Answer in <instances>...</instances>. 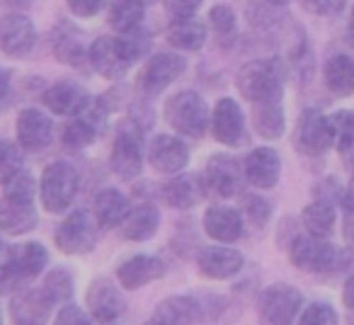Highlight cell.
<instances>
[{
	"label": "cell",
	"instance_id": "6da1fadb",
	"mask_svg": "<svg viewBox=\"0 0 354 325\" xmlns=\"http://www.w3.org/2000/svg\"><path fill=\"white\" fill-rule=\"evenodd\" d=\"M37 226L35 180L27 173H17L6 183L0 197V228L10 236L30 233Z\"/></svg>",
	"mask_w": 354,
	"mask_h": 325
},
{
	"label": "cell",
	"instance_id": "7a4b0ae2",
	"mask_svg": "<svg viewBox=\"0 0 354 325\" xmlns=\"http://www.w3.org/2000/svg\"><path fill=\"white\" fill-rule=\"evenodd\" d=\"M138 56H141V46L131 39V35L97 37L88 51L90 64L107 80L124 78L129 73V68L138 61Z\"/></svg>",
	"mask_w": 354,
	"mask_h": 325
},
{
	"label": "cell",
	"instance_id": "3957f363",
	"mask_svg": "<svg viewBox=\"0 0 354 325\" xmlns=\"http://www.w3.org/2000/svg\"><path fill=\"white\" fill-rule=\"evenodd\" d=\"M236 88L248 102H272L281 100L284 73L277 59H257L245 64L236 75Z\"/></svg>",
	"mask_w": 354,
	"mask_h": 325
},
{
	"label": "cell",
	"instance_id": "277c9868",
	"mask_svg": "<svg viewBox=\"0 0 354 325\" xmlns=\"http://www.w3.org/2000/svg\"><path fill=\"white\" fill-rule=\"evenodd\" d=\"M165 119L175 131L185 136H204L209 124V109L207 102L194 90H183V93L172 95L165 104Z\"/></svg>",
	"mask_w": 354,
	"mask_h": 325
},
{
	"label": "cell",
	"instance_id": "5b68a950",
	"mask_svg": "<svg viewBox=\"0 0 354 325\" xmlns=\"http://www.w3.org/2000/svg\"><path fill=\"white\" fill-rule=\"evenodd\" d=\"M41 204L46 212L61 214L73 204L78 194V173L71 168L68 162H51L41 175Z\"/></svg>",
	"mask_w": 354,
	"mask_h": 325
},
{
	"label": "cell",
	"instance_id": "8992f818",
	"mask_svg": "<svg viewBox=\"0 0 354 325\" xmlns=\"http://www.w3.org/2000/svg\"><path fill=\"white\" fill-rule=\"evenodd\" d=\"M185 73V59L180 54H156L148 59L136 78V85L143 95H158L170 88Z\"/></svg>",
	"mask_w": 354,
	"mask_h": 325
},
{
	"label": "cell",
	"instance_id": "52a82bcc",
	"mask_svg": "<svg viewBox=\"0 0 354 325\" xmlns=\"http://www.w3.org/2000/svg\"><path fill=\"white\" fill-rule=\"evenodd\" d=\"M291 262L301 270L308 272H333L339 267V252L330 243H323L320 238H296L289 248Z\"/></svg>",
	"mask_w": 354,
	"mask_h": 325
},
{
	"label": "cell",
	"instance_id": "ba28073f",
	"mask_svg": "<svg viewBox=\"0 0 354 325\" xmlns=\"http://www.w3.org/2000/svg\"><path fill=\"white\" fill-rule=\"evenodd\" d=\"M54 241L59 245V250L66 252V255H83V252H90L95 248L97 233H95V226L88 214L73 212L56 228Z\"/></svg>",
	"mask_w": 354,
	"mask_h": 325
},
{
	"label": "cell",
	"instance_id": "9c48e42d",
	"mask_svg": "<svg viewBox=\"0 0 354 325\" xmlns=\"http://www.w3.org/2000/svg\"><path fill=\"white\" fill-rule=\"evenodd\" d=\"M299 308L301 294L289 284H274L260 296V315L265 323H291Z\"/></svg>",
	"mask_w": 354,
	"mask_h": 325
},
{
	"label": "cell",
	"instance_id": "30bf717a",
	"mask_svg": "<svg viewBox=\"0 0 354 325\" xmlns=\"http://www.w3.org/2000/svg\"><path fill=\"white\" fill-rule=\"evenodd\" d=\"M35 25L22 12H10L0 17V51L8 56H27L35 49Z\"/></svg>",
	"mask_w": 354,
	"mask_h": 325
},
{
	"label": "cell",
	"instance_id": "8fae6325",
	"mask_svg": "<svg viewBox=\"0 0 354 325\" xmlns=\"http://www.w3.org/2000/svg\"><path fill=\"white\" fill-rule=\"evenodd\" d=\"M15 129H17V143L20 148L25 151H44L46 146L51 143V136H54V124L51 119L46 117L41 109H22L17 114V122H15Z\"/></svg>",
	"mask_w": 354,
	"mask_h": 325
},
{
	"label": "cell",
	"instance_id": "7c38bea8",
	"mask_svg": "<svg viewBox=\"0 0 354 325\" xmlns=\"http://www.w3.org/2000/svg\"><path fill=\"white\" fill-rule=\"evenodd\" d=\"M299 146L306 153H313V156L328 151L333 146V122H330V117H325L323 112L313 107L306 109L299 122Z\"/></svg>",
	"mask_w": 354,
	"mask_h": 325
},
{
	"label": "cell",
	"instance_id": "4fadbf2b",
	"mask_svg": "<svg viewBox=\"0 0 354 325\" xmlns=\"http://www.w3.org/2000/svg\"><path fill=\"white\" fill-rule=\"evenodd\" d=\"M148 160L158 173H180L183 168H187L189 162V151L180 138L175 136H156L151 143V153H148Z\"/></svg>",
	"mask_w": 354,
	"mask_h": 325
},
{
	"label": "cell",
	"instance_id": "5bb4252c",
	"mask_svg": "<svg viewBox=\"0 0 354 325\" xmlns=\"http://www.w3.org/2000/svg\"><path fill=\"white\" fill-rule=\"evenodd\" d=\"M88 308L93 313L95 320H102V323H109V320H117L119 315L124 313V299L119 294V289L107 279H95L88 289Z\"/></svg>",
	"mask_w": 354,
	"mask_h": 325
},
{
	"label": "cell",
	"instance_id": "9a60e30c",
	"mask_svg": "<svg viewBox=\"0 0 354 325\" xmlns=\"http://www.w3.org/2000/svg\"><path fill=\"white\" fill-rule=\"evenodd\" d=\"M243 112L231 98H223L216 102L212 114V129H214V136L218 138L221 143L226 146H236L238 141L243 138Z\"/></svg>",
	"mask_w": 354,
	"mask_h": 325
},
{
	"label": "cell",
	"instance_id": "2e32d148",
	"mask_svg": "<svg viewBox=\"0 0 354 325\" xmlns=\"http://www.w3.org/2000/svg\"><path fill=\"white\" fill-rule=\"evenodd\" d=\"M207 185L221 197H233L241 189V165L228 156H216L207 162V173H204Z\"/></svg>",
	"mask_w": 354,
	"mask_h": 325
},
{
	"label": "cell",
	"instance_id": "e0dca14e",
	"mask_svg": "<svg viewBox=\"0 0 354 325\" xmlns=\"http://www.w3.org/2000/svg\"><path fill=\"white\" fill-rule=\"evenodd\" d=\"M199 262V272L212 279H228V277L238 275L243 267V255L231 248H204L197 257Z\"/></svg>",
	"mask_w": 354,
	"mask_h": 325
},
{
	"label": "cell",
	"instance_id": "ac0fdd59",
	"mask_svg": "<svg viewBox=\"0 0 354 325\" xmlns=\"http://www.w3.org/2000/svg\"><path fill=\"white\" fill-rule=\"evenodd\" d=\"M279 156H277L272 148H257L248 156L245 160V178L250 180L255 187H262V189H270L277 185L279 180Z\"/></svg>",
	"mask_w": 354,
	"mask_h": 325
},
{
	"label": "cell",
	"instance_id": "d6986e66",
	"mask_svg": "<svg viewBox=\"0 0 354 325\" xmlns=\"http://www.w3.org/2000/svg\"><path fill=\"white\" fill-rule=\"evenodd\" d=\"M143 158H141V146H138L136 136L129 131H124L122 136L114 141L112 151V168L122 180H133L141 173Z\"/></svg>",
	"mask_w": 354,
	"mask_h": 325
},
{
	"label": "cell",
	"instance_id": "ffe728a7",
	"mask_svg": "<svg viewBox=\"0 0 354 325\" xmlns=\"http://www.w3.org/2000/svg\"><path fill=\"white\" fill-rule=\"evenodd\" d=\"M204 228L218 243H233L243 236L241 214L228 207H212L204 214Z\"/></svg>",
	"mask_w": 354,
	"mask_h": 325
},
{
	"label": "cell",
	"instance_id": "44dd1931",
	"mask_svg": "<svg viewBox=\"0 0 354 325\" xmlns=\"http://www.w3.org/2000/svg\"><path fill=\"white\" fill-rule=\"evenodd\" d=\"M117 277L124 284V289H138V286H146V284H151L153 279L162 277V262L148 255L131 257V260H127L119 267Z\"/></svg>",
	"mask_w": 354,
	"mask_h": 325
},
{
	"label": "cell",
	"instance_id": "7402d4cb",
	"mask_svg": "<svg viewBox=\"0 0 354 325\" xmlns=\"http://www.w3.org/2000/svg\"><path fill=\"white\" fill-rule=\"evenodd\" d=\"M44 104L54 114H78L88 104V95L78 88L75 83H54L44 93Z\"/></svg>",
	"mask_w": 354,
	"mask_h": 325
},
{
	"label": "cell",
	"instance_id": "603a6c76",
	"mask_svg": "<svg viewBox=\"0 0 354 325\" xmlns=\"http://www.w3.org/2000/svg\"><path fill=\"white\" fill-rule=\"evenodd\" d=\"M167 41L180 51H199L207 41V27L192 17H177L165 32Z\"/></svg>",
	"mask_w": 354,
	"mask_h": 325
},
{
	"label": "cell",
	"instance_id": "cb8c5ba5",
	"mask_svg": "<svg viewBox=\"0 0 354 325\" xmlns=\"http://www.w3.org/2000/svg\"><path fill=\"white\" fill-rule=\"evenodd\" d=\"M202 318V308L197 306L194 299H187V296H172V299L162 301L160 306L153 313V323H197Z\"/></svg>",
	"mask_w": 354,
	"mask_h": 325
},
{
	"label": "cell",
	"instance_id": "d4e9b609",
	"mask_svg": "<svg viewBox=\"0 0 354 325\" xmlns=\"http://www.w3.org/2000/svg\"><path fill=\"white\" fill-rule=\"evenodd\" d=\"M143 3L141 0H112L107 12V22L119 35H133L143 22Z\"/></svg>",
	"mask_w": 354,
	"mask_h": 325
},
{
	"label": "cell",
	"instance_id": "484cf974",
	"mask_svg": "<svg viewBox=\"0 0 354 325\" xmlns=\"http://www.w3.org/2000/svg\"><path fill=\"white\" fill-rule=\"evenodd\" d=\"M325 85L339 98H347L354 93V61L344 54H335L328 59L323 68Z\"/></svg>",
	"mask_w": 354,
	"mask_h": 325
},
{
	"label": "cell",
	"instance_id": "4316f807",
	"mask_svg": "<svg viewBox=\"0 0 354 325\" xmlns=\"http://www.w3.org/2000/svg\"><path fill=\"white\" fill-rule=\"evenodd\" d=\"M129 214V202L117 189H104L95 199V219L102 228H114Z\"/></svg>",
	"mask_w": 354,
	"mask_h": 325
},
{
	"label": "cell",
	"instance_id": "83f0119b",
	"mask_svg": "<svg viewBox=\"0 0 354 325\" xmlns=\"http://www.w3.org/2000/svg\"><path fill=\"white\" fill-rule=\"evenodd\" d=\"M160 197L170 209H192L202 199V189H199L197 180L189 178V175H183V178L170 180L162 187Z\"/></svg>",
	"mask_w": 354,
	"mask_h": 325
},
{
	"label": "cell",
	"instance_id": "f1b7e54d",
	"mask_svg": "<svg viewBox=\"0 0 354 325\" xmlns=\"http://www.w3.org/2000/svg\"><path fill=\"white\" fill-rule=\"evenodd\" d=\"M49 310H51V301L44 294V289L25 291L12 304V318L17 323H41V320H46Z\"/></svg>",
	"mask_w": 354,
	"mask_h": 325
},
{
	"label": "cell",
	"instance_id": "f546056e",
	"mask_svg": "<svg viewBox=\"0 0 354 325\" xmlns=\"http://www.w3.org/2000/svg\"><path fill=\"white\" fill-rule=\"evenodd\" d=\"M119 226H122L124 238H129V241H148L158 231V209L148 207V204L133 209L131 214L124 216Z\"/></svg>",
	"mask_w": 354,
	"mask_h": 325
},
{
	"label": "cell",
	"instance_id": "4dcf8cb0",
	"mask_svg": "<svg viewBox=\"0 0 354 325\" xmlns=\"http://www.w3.org/2000/svg\"><path fill=\"white\" fill-rule=\"evenodd\" d=\"M8 262H10V265L15 267L25 279H32V277H37L46 267L49 255H46V250H44L41 243H25V245H20V248L12 250V255Z\"/></svg>",
	"mask_w": 354,
	"mask_h": 325
},
{
	"label": "cell",
	"instance_id": "1f68e13d",
	"mask_svg": "<svg viewBox=\"0 0 354 325\" xmlns=\"http://www.w3.org/2000/svg\"><path fill=\"white\" fill-rule=\"evenodd\" d=\"M252 122L260 136L279 138L284 133V112H281V100L272 102H257L252 109Z\"/></svg>",
	"mask_w": 354,
	"mask_h": 325
},
{
	"label": "cell",
	"instance_id": "d6a6232c",
	"mask_svg": "<svg viewBox=\"0 0 354 325\" xmlns=\"http://www.w3.org/2000/svg\"><path fill=\"white\" fill-rule=\"evenodd\" d=\"M304 226L308 228L310 236L315 238H328L335 228V209L330 202L318 199V202L308 204L304 212Z\"/></svg>",
	"mask_w": 354,
	"mask_h": 325
},
{
	"label": "cell",
	"instance_id": "836d02e7",
	"mask_svg": "<svg viewBox=\"0 0 354 325\" xmlns=\"http://www.w3.org/2000/svg\"><path fill=\"white\" fill-rule=\"evenodd\" d=\"M95 138V122L93 114L80 109L78 117L71 124H66L64 129V146L71 148V151H78V148H85L90 141Z\"/></svg>",
	"mask_w": 354,
	"mask_h": 325
},
{
	"label": "cell",
	"instance_id": "e575fe53",
	"mask_svg": "<svg viewBox=\"0 0 354 325\" xmlns=\"http://www.w3.org/2000/svg\"><path fill=\"white\" fill-rule=\"evenodd\" d=\"M209 25L216 32L221 46H231L236 41V12L228 6H214L209 12Z\"/></svg>",
	"mask_w": 354,
	"mask_h": 325
},
{
	"label": "cell",
	"instance_id": "d590c367",
	"mask_svg": "<svg viewBox=\"0 0 354 325\" xmlns=\"http://www.w3.org/2000/svg\"><path fill=\"white\" fill-rule=\"evenodd\" d=\"M330 122H333V143H337L342 156L347 158L354 151V114L337 112L330 117Z\"/></svg>",
	"mask_w": 354,
	"mask_h": 325
},
{
	"label": "cell",
	"instance_id": "8d00e7d4",
	"mask_svg": "<svg viewBox=\"0 0 354 325\" xmlns=\"http://www.w3.org/2000/svg\"><path fill=\"white\" fill-rule=\"evenodd\" d=\"M41 289L49 296L51 304H64V301H68L71 294H73V279H71V275L66 270H54L46 275Z\"/></svg>",
	"mask_w": 354,
	"mask_h": 325
},
{
	"label": "cell",
	"instance_id": "74e56055",
	"mask_svg": "<svg viewBox=\"0 0 354 325\" xmlns=\"http://www.w3.org/2000/svg\"><path fill=\"white\" fill-rule=\"evenodd\" d=\"M17 173H22V153L8 138H0V185H6Z\"/></svg>",
	"mask_w": 354,
	"mask_h": 325
},
{
	"label": "cell",
	"instance_id": "f35d334b",
	"mask_svg": "<svg viewBox=\"0 0 354 325\" xmlns=\"http://www.w3.org/2000/svg\"><path fill=\"white\" fill-rule=\"evenodd\" d=\"M56 56L68 66H80L85 61V56H88V51H85V46L75 37L64 35L56 41Z\"/></svg>",
	"mask_w": 354,
	"mask_h": 325
},
{
	"label": "cell",
	"instance_id": "ab89813d",
	"mask_svg": "<svg viewBox=\"0 0 354 325\" xmlns=\"http://www.w3.org/2000/svg\"><path fill=\"white\" fill-rule=\"evenodd\" d=\"M301 323H306V325H310V323L333 325V323H337V313H335V308L330 304L318 301V304H310L308 308L304 310V315H301Z\"/></svg>",
	"mask_w": 354,
	"mask_h": 325
},
{
	"label": "cell",
	"instance_id": "60d3db41",
	"mask_svg": "<svg viewBox=\"0 0 354 325\" xmlns=\"http://www.w3.org/2000/svg\"><path fill=\"white\" fill-rule=\"evenodd\" d=\"M245 214L255 226L262 228L267 221H270V214H272L270 202H267V199L255 197V194H252V197H245Z\"/></svg>",
	"mask_w": 354,
	"mask_h": 325
},
{
	"label": "cell",
	"instance_id": "b9f144b4",
	"mask_svg": "<svg viewBox=\"0 0 354 325\" xmlns=\"http://www.w3.org/2000/svg\"><path fill=\"white\" fill-rule=\"evenodd\" d=\"M299 3L310 15H333L347 6V0H299Z\"/></svg>",
	"mask_w": 354,
	"mask_h": 325
},
{
	"label": "cell",
	"instance_id": "7bdbcfd3",
	"mask_svg": "<svg viewBox=\"0 0 354 325\" xmlns=\"http://www.w3.org/2000/svg\"><path fill=\"white\" fill-rule=\"evenodd\" d=\"M22 281H25V277H22L10 262L0 265V294H12Z\"/></svg>",
	"mask_w": 354,
	"mask_h": 325
},
{
	"label": "cell",
	"instance_id": "ee69618b",
	"mask_svg": "<svg viewBox=\"0 0 354 325\" xmlns=\"http://www.w3.org/2000/svg\"><path fill=\"white\" fill-rule=\"evenodd\" d=\"M75 17H95L97 12H102L107 0H66Z\"/></svg>",
	"mask_w": 354,
	"mask_h": 325
},
{
	"label": "cell",
	"instance_id": "f6af8a7d",
	"mask_svg": "<svg viewBox=\"0 0 354 325\" xmlns=\"http://www.w3.org/2000/svg\"><path fill=\"white\" fill-rule=\"evenodd\" d=\"M162 6L175 17H192L197 8L202 6V0H162Z\"/></svg>",
	"mask_w": 354,
	"mask_h": 325
},
{
	"label": "cell",
	"instance_id": "bcb514c9",
	"mask_svg": "<svg viewBox=\"0 0 354 325\" xmlns=\"http://www.w3.org/2000/svg\"><path fill=\"white\" fill-rule=\"evenodd\" d=\"M56 320H59V323H88V315H85L78 306L68 304L59 315H56Z\"/></svg>",
	"mask_w": 354,
	"mask_h": 325
},
{
	"label": "cell",
	"instance_id": "7dc6e473",
	"mask_svg": "<svg viewBox=\"0 0 354 325\" xmlns=\"http://www.w3.org/2000/svg\"><path fill=\"white\" fill-rule=\"evenodd\" d=\"M344 238L354 245V204H349L347 212H344Z\"/></svg>",
	"mask_w": 354,
	"mask_h": 325
},
{
	"label": "cell",
	"instance_id": "c3c4849f",
	"mask_svg": "<svg viewBox=\"0 0 354 325\" xmlns=\"http://www.w3.org/2000/svg\"><path fill=\"white\" fill-rule=\"evenodd\" d=\"M342 301H344V306H347V308H354V277H352V279H347V284H344Z\"/></svg>",
	"mask_w": 354,
	"mask_h": 325
},
{
	"label": "cell",
	"instance_id": "681fc988",
	"mask_svg": "<svg viewBox=\"0 0 354 325\" xmlns=\"http://www.w3.org/2000/svg\"><path fill=\"white\" fill-rule=\"evenodd\" d=\"M8 90H10V73L6 68H0V102L6 100Z\"/></svg>",
	"mask_w": 354,
	"mask_h": 325
},
{
	"label": "cell",
	"instance_id": "f907efd6",
	"mask_svg": "<svg viewBox=\"0 0 354 325\" xmlns=\"http://www.w3.org/2000/svg\"><path fill=\"white\" fill-rule=\"evenodd\" d=\"M6 8H10V10H15V12H20V10H25L27 6H30L32 0H0Z\"/></svg>",
	"mask_w": 354,
	"mask_h": 325
},
{
	"label": "cell",
	"instance_id": "816d5d0a",
	"mask_svg": "<svg viewBox=\"0 0 354 325\" xmlns=\"http://www.w3.org/2000/svg\"><path fill=\"white\" fill-rule=\"evenodd\" d=\"M347 32H349V41L354 44V8H352V15H349V27H347Z\"/></svg>",
	"mask_w": 354,
	"mask_h": 325
},
{
	"label": "cell",
	"instance_id": "f5cc1de1",
	"mask_svg": "<svg viewBox=\"0 0 354 325\" xmlns=\"http://www.w3.org/2000/svg\"><path fill=\"white\" fill-rule=\"evenodd\" d=\"M267 3H272V6H277V8H279V6H286V3H289V0H267Z\"/></svg>",
	"mask_w": 354,
	"mask_h": 325
},
{
	"label": "cell",
	"instance_id": "db71d44e",
	"mask_svg": "<svg viewBox=\"0 0 354 325\" xmlns=\"http://www.w3.org/2000/svg\"><path fill=\"white\" fill-rule=\"evenodd\" d=\"M141 3H151V0H141Z\"/></svg>",
	"mask_w": 354,
	"mask_h": 325
},
{
	"label": "cell",
	"instance_id": "11a10c76",
	"mask_svg": "<svg viewBox=\"0 0 354 325\" xmlns=\"http://www.w3.org/2000/svg\"><path fill=\"white\" fill-rule=\"evenodd\" d=\"M0 245H3V243H0Z\"/></svg>",
	"mask_w": 354,
	"mask_h": 325
}]
</instances>
